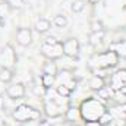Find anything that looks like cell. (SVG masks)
<instances>
[{
	"label": "cell",
	"mask_w": 126,
	"mask_h": 126,
	"mask_svg": "<svg viewBox=\"0 0 126 126\" xmlns=\"http://www.w3.org/2000/svg\"><path fill=\"white\" fill-rule=\"evenodd\" d=\"M106 111H107V110H106L104 104H103L101 101H98L97 98H94V97L87 98V100L82 103L81 109H79L81 117H82L85 122H90V120H98L100 116H101L103 113H106Z\"/></svg>",
	"instance_id": "1"
},
{
	"label": "cell",
	"mask_w": 126,
	"mask_h": 126,
	"mask_svg": "<svg viewBox=\"0 0 126 126\" xmlns=\"http://www.w3.org/2000/svg\"><path fill=\"white\" fill-rule=\"evenodd\" d=\"M12 117L19 123H28L31 120H38L40 119V110L34 109L28 104H21L13 110Z\"/></svg>",
	"instance_id": "2"
},
{
	"label": "cell",
	"mask_w": 126,
	"mask_h": 126,
	"mask_svg": "<svg viewBox=\"0 0 126 126\" xmlns=\"http://www.w3.org/2000/svg\"><path fill=\"white\" fill-rule=\"evenodd\" d=\"M119 62V54L116 51H104L100 54H95L93 63L100 69H107V67H113Z\"/></svg>",
	"instance_id": "3"
},
{
	"label": "cell",
	"mask_w": 126,
	"mask_h": 126,
	"mask_svg": "<svg viewBox=\"0 0 126 126\" xmlns=\"http://www.w3.org/2000/svg\"><path fill=\"white\" fill-rule=\"evenodd\" d=\"M41 54L48 59V60H57L63 56V44L62 41L56 43V44H46L43 43L41 46Z\"/></svg>",
	"instance_id": "4"
},
{
	"label": "cell",
	"mask_w": 126,
	"mask_h": 126,
	"mask_svg": "<svg viewBox=\"0 0 126 126\" xmlns=\"http://www.w3.org/2000/svg\"><path fill=\"white\" fill-rule=\"evenodd\" d=\"M16 60H18L16 51L13 50V47L10 44H6L3 47V50L0 51V63L3 64L1 67H10L16 63Z\"/></svg>",
	"instance_id": "5"
},
{
	"label": "cell",
	"mask_w": 126,
	"mask_h": 126,
	"mask_svg": "<svg viewBox=\"0 0 126 126\" xmlns=\"http://www.w3.org/2000/svg\"><path fill=\"white\" fill-rule=\"evenodd\" d=\"M63 44V54L67 56V57H75L79 54L81 51V44L76 38L70 37V38H66L62 43Z\"/></svg>",
	"instance_id": "6"
},
{
	"label": "cell",
	"mask_w": 126,
	"mask_h": 126,
	"mask_svg": "<svg viewBox=\"0 0 126 126\" xmlns=\"http://www.w3.org/2000/svg\"><path fill=\"white\" fill-rule=\"evenodd\" d=\"M15 38H16V43L21 47H28L32 43V31L27 27H21V28L16 30Z\"/></svg>",
	"instance_id": "7"
},
{
	"label": "cell",
	"mask_w": 126,
	"mask_h": 126,
	"mask_svg": "<svg viewBox=\"0 0 126 126\" xmlns=\"http://www.w3.org/2000/svg\"><path fill=\"white\" fill-rule=\"evenodd\" d=\"M25 85L24 84H21V82H16V84H12L10 87H7V90H6V95H7V98L9 100H21V98H24L25 97Z\"/></svg>",
	"instance_id": "8"
},
{
	"label": "cell",
	"mask_w": 126,
	"mask_h": 126,
	"mask_svg": "<svg viewBox=\"0 0 126 126\" xmlns=\"http://www.w3.org/2000/svg\"><path fill=\"white\" fill-rule=\"evenodd\" d=\"M110 84H111L110 87H111L113 91L123 90L125 85H126V69H120V70H117V72L111 76Z\"/></svg>",
	"instance_id": "9"
},
{
	"label": "cell",
	"mask_w": 126,
	"mask_h": 126,
	"mask_svg": "<svg viewBox=\"0 0 126 126\" xmlns=\"http://www.w3.org/2000/svg\"><path fill=\"white\" fill-rule=\"evenodd\" d=\"M44 110H46V114H47L48 117H59V116H62L63 113L66 111V110H63L62 106L57 104L54 100H48V101H46V104H44Z\"/></svg>",
	"instance_id": "10"
},
{
	"label": "cell",
	"mask_w": 126,
	"mask_h": 126,
	"mask_svg": "<svg viewBox=\"0 0 126 126\" xmlns=\"http://www.w3.org/2000/svg\"><path fill=\"white\" fill-rule=\"evenodd\" d=\"M50 28H51V22L46 18H40L35 22V30H37L38 34H46V32L50 31Z\"/></svg>",
	"instance_id": "11"
},
{
	"label": "cell",
	"mask_w": 126,
	"mask_h": 126,
	"mask_svg": "<svg viewBox=\"0 0 126 126\" xmlns=\"http://www.w3.org/2000/svg\"><path fill=\"white\" fill-rule=\"evenodd\" d=\"M43 73H48V75L57 76L59 69H57V64L54 63V60H48V62H46L43 64Z\"/></svg>",
	"instance_id": "12"
},
{
	"label": "cell",
	"mask_w": 126,
	"mask_h": 126,
	"mask_svg": "<svg viewBox=\"0 0 126 126\" xmlns=\"http://www.w3.org/2000/svg\"><path fill=\"white\" fill-rule=\"evenodd\" d=\"M13 79V70L10 67H0V82L9 84Z\"/></svg>",
	"instance_id": "13"
},
{
	"label": "cell",
	"mask_w": 126,
	"mask_h": 126,
	"mask_svg": "<svg viewBox=\"0 0 126 126\" xmlns=\"http://www.w3.org/2000/svg\"><path fill=\"white\" fill-rule=\"evenodd\" d=\"M88 87H90L93 91H98L100 88L104 87V78H103V76H98V75L93 76V78L90 79V82H88Z\"/></svg>",
	"instance_id": "14"
},
{
	"label": "cell",
	"mask_w": 126,
	"mask_h": 126,
	"mask_svg": "<svg viewBox=\"0 0 126 126\" xmlns=\"http://www.w3.org/2000/svg\"><path fill=\"white\" fill-rule=\"evenodd\" d=\"M104 35H106V32L104 31H98V32H91L90 34V38H88V43L91 44V46H98V44H101L103 43V40H104Z\"/></svg>",
	"instance_id": "15"
},
{
	"label": "cell",
	"mask_w": 126,
	"mask_h": 126,
	"mask_svg": "<svg viewBox=\"0 0 126 126\" xmlns=\"http://www.w3.org/2000/svg\"><path fill=\"white\" fill-rule=\"evenodd\" d=\"M54 81H56V76H53V75H48V73L41 75V85L44 90H50L54 85Z\"/></svg>",
	"instance_id": "16"
},
{
	"label": "cell",
	"mask_w": 126,
	"mask_h": 126,
	"mask_svg": "<svg viewBox=\"0 0 126 126\" xmlns=\"http://www.w3.org/2000/svg\"><path fill=\"white\" fill-rule=\"evenodd\" d=\"M98 97L103 100V101H107V100H110V98H113V94H114V91L111 90V87H103V88H100L98 91Z\"/></svg>",
	"instance_id": "17"
},
{
	"label": "cell",
	"mask_w": 126,
	"mask_h": 126,
	"mask_svg": "<svg viewBox=\"0 0 126 126\" xmlns=\"http://www.w3.org/2000/svg\"><path fill=\"white\" fill-rule=\"evenodd\" d=\"M56 93H57L59 97H62V98H69L72 95V91L64 84H59V87H56Z\"/></svg>",
	"instance_id": "18"
},
{
	"label": "cell",
	"mask_w": 126,
	"mask_h": 126,
	"mask_svg": "<svg viewBox=\"0 0 126 126\" xmlns=\"http://www.w3.org/2000/svg\"><path fill=\"white\" fill-rule=\"evenodd\" d=\"M53 25L54 27H57V28H64L66 25H67V18L64 16V15H56L54 18H53Z\"/></svg>",
	"instance_id": "19"
},
{
	"label": "cell",
	"mask_w": 126,
	"mask_h": 126,
	"mask_svg": "<svg viewBox=\"0 0 126 126\" xmlns=\"http://www.w3.org/2000/svg\"><path fill=\"white\" fill-rule=\"evenodd\" d=\"M85 9V1L84 0H75L73 3H72V6H70V10L73 12V13H79V12H82Z\"/></svg>",
	"instance_id": "20"
},
{
	"label": "cell",
	"mask_w": 126,
	"mask_h": 126,
	"mask_svg": "<svg viewBox=\"0 0 126 126\" xmlns=\"http://www.w3.org/2000/svg\"><path fill=\"white\" fill-rule=\"evenodd\" d=\"M64 116L67 120L70 122H75V119L78 117V109H73V107H69L66 111H64Z\"/></svg>",
	"instance_id": "21"
},
{
	"label": "cell",
	"mask_w": 126,
	"mask_h": 126,
	"mask_svg": "<svg viewBox=\"0 0 126 126\" xmlns=\"http://www.w3.org/2000/svg\"><path fill=\"white\" fill-rule=\"evenodd\" d=\"M7 6L10 9H22L25 6V1L24 0H9L7 1Z\"/></svg>",
	"instance_id": "22"
},
{
	"label": "cell",
	"mask_w": 126,
	"mask_h": 126,
	"mask_svg": "<svg viewBox=\"0 0 126 126\" xmlns=\"http://www.w3.org/2000/svg\"><path fill=\"white\" fill-rule=\"evenodd\" d=\"M90 28H91V32L104 31V25H103V22H101V21H93V22H91V25H90Z\"/></svg>",
	"instance_id": "23"
},
{
	"label": "cell",
	"mask_w": 126,
	"mask_h": 126,
	"mask_svg": "<svg viewBox=\"0 0 126 126\" xmlns=\"http://www.w3.org/2000/svg\"><path fill=\"white\" fill-rule=\"evenodd\" d=\"M98 122L101 123V126H106L109 122H111V114L109 113V111H106V113H103L101 116H100V119H98Z\"/></svg>",
	"instance_id": "24"
},
{
	"label": "cell",
	"mask_w": 126,
	"mask_h": 126,
	"mask_svg": "<svg viewBox=\"0 0 126 126\" xmlns=\"http://www.w3.org/2000/svg\"><path fill=\"white\" fill-rule=\"evenodd\" d=\"M44 43L46 44H56V43H59V40H56V37H47L46 40H44Z\"/></svg>",
	"instance_id": "25"
},
{
	"label": "cell",
	"mask_w": 126,
	"mask_h": 126,
	"mask_svg": "<svg viewBox=\"0 0 126 126\" xmlns=\"http://www.w3.org/2000/svg\"><path fill=\"white\" fill-rule=\"evenodd\" d=\"M85 126H101V123L98 120H90V122H85Z\"/></svg>",
	"instance_id": "26"
},
{
	"label": "cell",
	"mask_w": 126,
	"mask_h": 126,
	"mask_svg": "<svg viewBox=\"0 0 126 126\" xmlns=\"http://www.w3.org/2000/svg\"><path fill=\"white\" fill-rule=\"evenodd\" d=\"M38 126H51V123H50V122H47V120H40Z\"/></svg>",
	"instance_id": "27"
},
{
	"label": "cell",
	"mask_w": 126,
	"mask_h": 126,
	"mask_svg": "<svg viewBox=\"0 0 126 126\" xmlns=\"http://www.w3.org/2000/svg\"><path fill=\"white\" fill-rule=\"evenodd\" d=\"M106 126H119V125H117L116 122H113V120H111V122H109V123H107Z\"/></svg>",
	"instance_id": "28"
},
{
	"label": "cell",
	"mask_w": 126,
	"mask_h": 126,
	"mask_svg": "<svg viewBox=\"0 0 126 126\" xmlns=\"http://www.w3.org/2000/svg\"><path fill=\"white\" fill-rule=\"evenodd\" d=\"M87 1H88L90 4H97V3H98L100 0H87Z\"/></svg>",
	"instance_id": "29"
},
{
	"label": "cell",
	"mask_w": 126,
	"mask_h": 126,
	"mask_svg": "<svg viewBox=\"0 0 126 126\" xmlns=\"http://www.w3.org/2000/svg\"><path fill=\"white\" fill-rule=\"evenodd\" d=\"M4 125H6V122H4V119L0 116V126H4Z\"/></svg>",
	"instance_id": "30"
},
{
	"label": "cell",
	"mask_w": 126,
	"mask_h": 126,
	"mask_svg": "<svg viewBox=\"0 0 126 126\" xmlns=\"http://www.w3.org/2000/svg\"><path fill=\"white\" fill-rule=\"evenodd\" d=\"M3 24H4V19H3V18L0 16V27H3Z\"/></svg>",
	"instance_id": "31"
},
{
	"label": "cell",
	"mask_w": 126,
	"mask_h": 126,
	"mask_svg": "<svg viewBox=\"0 0 126 126\" xmlns=\"http://www.w3.org/2000/svg\"><path fill=\"white\" fill-rule=\"evenodd\" d=\"M123 9H125V10H126V3H125V6H123Z\"/></svg>",
	"instance_id": "32"
},
{
	"label": "cell",
	"mask_w": 126,
	"mask_h": 126,
	"mask_svg": "<svg viewBox=\"0 0 126 126\" xmlns=\"http://www.w3.org/2000/svg\"><path fill=\"white\" fill-rule=\"evenodd\" d=\"M4 1H9V0H4Z\"/></svg>",
	"instance_id": "33"
}]
</instances>
